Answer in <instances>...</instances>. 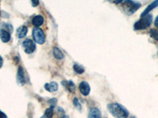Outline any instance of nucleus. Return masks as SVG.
<instances>
[{
	"instance_id": "18",
	"label": "nucleus",
	"mask_w": 158,
	"mask_h": 118,
	"mask_svg": "<svg viewBox=\"0 0 158 118\" xmlns=\"http://www.w3.org/2000/svg\"><path fill=\"white\" fill-rule=\"evenodd\" d=\"M149 35L152 38L155 39V40H157L158 41V30L156 29H152L149 31Z\"/></svg>"
},
{
	"instance_id": "13",
	"label": "nucleus",
	"mask_w": 158,
	"mask_h": 118,
	"mask_svg": "<svg viewBox=\"0 0 158 118\" xmlns=\"http://www.w3.org/2000/svg\"><path fill=\"white\" fill-rule=\"evenodd\" d=\"M28 33V29L25 26H21L17 29V36L19 39H22L25 37Z\"/></svg>"
},
{
	"instance_id": "17",
	"label": "nucleus",
	"mask_w": 158,
	"mask_h": 118,
	"mask_svg": "<svg viewBox=\"0 0 158 118\" xmlns=\"http://www.w3.org/2000/svg\"><path fill=\"white\" fill-rule=\"evenodd\" d=\"M74 70L75 71V73H77V74H82L85 72L84 67L81 66V65H79V64H74Z\"/></svg>"
},
{
	"instance_id": "12",
	"label": "nucleus",
	"mask_w": 158,
	"mask_h": 118,
	"mask_svg": "<svg viewBox=\"0 0 158 118\" xmlns=\"http://www.w3.org/2000/svg\"><path fill=\"white\" fill-rule=\"evenodd\" d=\"M88 118H101V111L98 108H92L89 113Z\"/></svg>"
},
{
	"instance_id": "9",
	"label": "nucleus",
	"mask_w": 158,
	"mask_h": 118,
	"mask_svg": "<svg viewBox=\"0 0 158 118\" xmlns=\"http://www.w3.org/2000/svg\"><path fill=\"white\" fill-rule=\"evenodd\" d=\"M62 84H63V87H65L66 89L68 90L71 93H74V91H75L76 86L72 81H62Z\"/></svg>"
},
{
	"instance_id": "5",
	"label": "nucleus",
	"mask_w": 158,
	"mask_h": 118,
	"mask_svg": "<svg viewBox=\"0 0 158 118\" xmlns=\"http://www.w3.org/2000/svg\"><path fill=\"white\" fill-rule=\"evenodd\" d=\"M22 47L26 54H32L36 50V44L31 39H25L22 43Z\"/></svg>"
},
{
	"instance_id": "4",
	"label": "nucleus",
	"mask_w": 158,
	"mask_h": 118,
	"mask_svg": "<svg viewBox=\"0 0 158 118\" xmlns=\"http://www.w3.org/2000/svg\"><path fill=\"white\" fill-rule=\"evenodd\" d=\"M32 37L38 44H44L45 42V36L43 30L39 28H34L32 29Z\"/></svg>"
},
{
	"instance_id": "23",
	"label": "nucleus",
	"mask_w": 158,
	"mask_h": 118,
	"mask_svg": "<svg viewBox=\"0 0 158 118\" xmlns=\"http://www.w3.org/2000/svg\"><path fill=\"white\" fill-rule=\"evenodd\" d=\"M2 65H3V59H2V57L0 56V69L2 68Z\"/></svg>"
},
{
	"instance_id": "21",
	"label": "nucleus",
	"mask_w": 158,
	"mask_h": 118,
	"mask_svg": "<svg viewBox=\"0 0 158 118\" xmlns=\"http://www.w3.org/2000/svg\"><path fill=\"white\" fill-rule=\"evenodd\" d=\"M32 5L33 7H35V6H37L39 5V1H38V0H32Z\"/></svg>"
},
{
	"instance_id": "16",
	"label": "nucleus",
	"mask_w": 158,
	"mask_h": 118,
	"mask_svg": "<svg viewBox=\"0 0 158 118\" xmlns=\"http://www.w3.org/2000/svg\"><path fill=\"white\" fill-rule=\"evenodd\" d=\"M53 55L58 60H61L63 58L64 55H63V52L60 50V49H59L58 47H54L53 48Z\"/></svg>"
},
{
	"instance_id": "7",
	"label": "nucleus",
	"mask_w": 158,
	"mask_h": 118,
	"mask_svg": "<svg viewBox=\"0 0 158 118\" xmlns=\"http://www.w3.org/2000/svg\"><path fill=\"white\" fill-rule=\"evenodd\" d=\"M79 91L81 93V95L84 96H87L90 92V86L89 85L86 81H82L79 85Z\"/></svg>"
},
{
	"instance_id": "20",
	"label": "nucleus",
	"mask_w": 158,
	"mask_h": 118,
	"mask_svg": "<svg viewBox=\"0 0 158 118\" xmlns=\"http://www.w3.org/2000/svg\"><path fill=\"white\" fill-rule=\"evenodd\" d=\"M49 102H50V104L52 106H56V102H57V99H56V98H52V99H51V100L49 101Z\"/></svg>"
},
{
	"instance_id": "6",
	"label": "nucleus",
	"mask_w": 158,
	"mask_h": 118,
	"mask_svg": "<svg viewBox=\"0 0 158 118\" xmlns=\"http://www.w3.org/2000/svg\"><path fill=\"white\" fill-rule=\"evenodd\" d=\"M17 81H18V84L21 86H23L25 84V73H24L23 68L22 66L18 67V74H17Z\"/></svg>"
},
{
	"instance_id": "10",
	"label": "nucleus",
	"mask_w": 158,
	"mask_h": 118,
	"mask_svg": "<svg viewBox=\"0 0 158 118\" xmlns=\"http://www.w3.org/2000/svg\"><path fill=\"white\" fill-rule=\"evenodd\" d=\"M156 6H158V0H156V1H154V2H152V3H151L150 5L148 6L147 7H146V9L145 10H144L143 12H142V14H141V17H142V18H143V17H145V16H146V15H148V14H149V13L150 12V11L152 10L155 9V8H156Z\"/></svg>"
},
{
	"instance_id": "8",
	"label": "nucleus",
	"mask_w": 158,
	"mask_h": 118,
	"mask_svg": "<svg viewBox=\"0 0 158 118\" xmlns=\"http://www.w3.org/2000/svg\"><path fill=\"white\" fill-rule=\"evenodd\" d=\"M10 32L5 29H1L0 30V39L3 43H8L10 40Z\"/></svg>"
},
{
	"instance_id": "1",
	"label": "nucleus",
	"mask_w": 158,
	"mask_h": 118,
	"mask_svg": "<svg viewBox=\"0 0 158 118\" xmlns=\"http://www.w3.org/2000/svg\"><path fill=\"white\" fill-rule=\"evenodd\" d=\"M108 109L115 118H127L129 112L126 108L118 103H111L108 105Z\"/></svg>"
},
{
	"instance_id": "19",
	"label": "nucleus",
	"mask_w": 158,
	"mask_h": 118,
	"mask_svg": "<svg viewBox=\"0 0 158 118\" xmlns=\"http://www.w3.org/2000/svg\"><path fill=\"white\" fill-rule=\"evenodd\" d=\"M74 102V106H75V107L77 108V109H78L79 111H81V103L79 102L78 99H77V98H75L74 99V102Z\"/></svg>"
},
{
	"instance_id": "24",
	"label": "nucleus",
	"mask_w": 158,
	"mask_h": 118,
	"mask_svg": "<svg viewBox=\"0 0 158 118\" xmlns=\"http://www.w3.org/2000/svg\"><path fill=\"white\" fill-rule=\"evenodd\" d=\"M154 25L156 28H158V16L156 17V19H155V22H154Z\"/></svg>"
},
{
	"instance_id": "2",
	"label": "nucleus",
	"mask_w": 158,
	"mask_h": 118,
	"mask_svg": "<svg viewBox=\"0 0 158 118\" xmlns=\"http://www.w3.org/2000/svg\"><path fill=\"white\" fill-rule=\"evenodd\" d=\"M152 21H153V16L151 14L146 15L141 18L134 25V29L135 30H143V29H147L149 26H150Z\"/></svg>"
},
{
	"instance_id": "26",
	"label": "nucleus",
	"mask_w": 158,
	"mask_h": 118,
	"mask_svg": "<svg viewBox=\"0 0 158 118\" xmlns=\"http://www.w3.org/2000/svg\"><path fill=\"white\" fill-rule=\"evenodd\" d=\"M131 118H136V117H135V116H132V117H131Z\"/></svg>"
},
{
	"instance_id": "3",
	"label": "nucleus",
	"mask_w": 158,
	"mask_h": 118,
	"mask_svg": "<svg viewBox=\"0 0 158 118\" xmlns=\"http://www.w3.org/2000/svg\"><path fill=\"white\" fill-rule=\"evenodd\" d=\"M123 6L127 14H132L137 10L139 9L142 5L140 2H134V1H125L123 2Z\"/></svg>"
},
{
	"instance_id": "15",
	"label": "nucleus",
	"mask_w": 158,
	"mask_h": 118,
	"mask_svg": "<svg viewBox=\"0 0 158 118\" xmlns=\"http://www.w3.org/2000/svg\"><path fill=\"white\" fill-rule=\"evenodd\" d=\"M54 107L55 106H51L48 109H46L44 116L40 118H52L53 117V113H54Z\"/></svg>"
},
{
	"instance_id": "25",
	"label": "nucleus",
	"mask_w": 158,
	"mask_h": 118,
	"mask_svg": "<svg viewBox=\"0 0 158 118\" xmlns=\"http://www.w3.org/2000/svg\"><path fill=\"white\" fill-rule=\"evenodd\" d=\"M62 118H69V116H66V115H64V116H63Z\"/></svg>"
},
{
	"instance_id": "11",
	"label": "nucleus",
	"mask_w": 158,
	"mask_h": 118,
	"mask_svg": "<svg viewBox=\"0 0 158 118\" xmlns=\"http://www.w3.org/2000/svg\"><path fill=\"white\" fill-rule=\"evenodd\" d=\"M44 20V18L42 16H40V15H36V16H35L34 18H32V25H34L35 27L38 28L40 27V25H43Z\"/></svg>"
},
{
	"instance_id": "22",
	"label": "nucleus",
	"mask_w": 158,
	"mask_h": 118,
	"mask_svg": "<svg viewBox=\"0 0 158 118\" xmlns=\"http://www.w3.org/2000/svg\"><path fill=\"white\" fill-rule=\"evenodd\" d=\"M0 118H7V116L1 110H0Z\"/></svg>"
},
{
	"instance_id": "14",
	"label": "nucleus",
	"mask_w": 158,
	"mask_h": 118,
	"mask_svg": "<svg viewBox=\"0 0 158 118\" xmlns=\"http://www.w3.org/2000/svg\"><path fill=\"white\" fill-rule=\"evenodd\" d=\"M45 90H47L49 92H55L58 90V84L56 82H52L49 84H44Z\"/></svg>"
}]
</instances>
